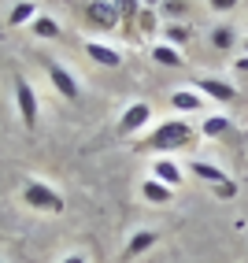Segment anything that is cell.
Masks as SVG:
<instances>
[{"label": "cell", "instance_id": "6da1fadb", "mask_svg": "<svg viewBox=\"0 0 248 263\" xmlns=\"http://www.w3.org/2000/svg\"><path fill=\"white\" fill-rule=\"evenodd\" d=\"M141 145L152 148L156 156H170L178 148H193V145H197V130H193V122H185V119H167V122H159Z\"/></svg>", "mask_w": 248, "mask_h": 263}, {"label": "cell", "instance_id": "7a4b0ae2", "mask_svg": "<svg viewBox=\"0 0 248 263\" xmlns=\"http://www.w3.org/2000/svg\"><path fill=\"white\" fill-rule=\"evenodd\" d=\"M23 200L33 208V212H45V215H60L63 212V197L52 185H45L41 178H26L23 182Z\"/></svg>", "mask_w": 248, "mask_h": 263}, {"label": "cell", "instance_id": "3957f363", "mask_svg": "<svg viewBox=\"0 0 248 263\" xmlns=\"http://www.w3.org/2000/svg\"><path fill=\"white\" fill-rule=\"evenodd\" d=\"M15 111H19V119H23L26 130H37L41 100H37V93H33V85L26 78H15Z\"/></svg>", "mask_w": 248, "mask_h": 263}, {"label": "cell", "instance_id": "277c9868", "mask_svg": "<svg viewBox=\"0 0 248 263\" xmlns=\"http://www.w3.org/2000/svg\"><path fill=\"white\" fill-rule=\"evenodd\" d=\"M45 74H48L52 89H56L63 100H78V97H82V82H78V74H74V71H67L63 63L45 60Z\"/></svg>", "mask_w": 248, "mask_h": 263}, {"label": "cell", "instance_id": "5b68a950", "mask_svg": "<svg viewBox=\"0 0 248 263\" xmlns=\"http://www.w3.org/2000/svg\"><path fill=\"white\" fill-rule=\"evenodd\" d=\"M148 122H152V104H148V100H133V104L122 108L115 134H119V137H130V134H137V130H145Z\"/></svg>", "mask_w": 248, "mask_h": 263}, {"label": "cell", "instance_id": "8992f818", "mask_svg": "<svg viewBox=\"0 0 248 263\" xmlns=\"http://www.w3.org/2000/svg\"><path fill=\"white\" fill-rule=\"evenodd\" d=\"M200 97H207V100H219V104H234L237 100V85L234 82H226V78H215V74H204V78H197V85H193Z\"/></svg>", "mask_w": 248, "mask_h": 263}, {"label": "cell", "instance_id": "52a82bcc", "mask_svg": "<svg viewBox=\"0 0 248 263\" xmlns=\"http://www.w3.org/2000/svg\"><path fill=\"white\" fill-rule=\"evenodd\" d=\"M85 19H89V26H97V30H115L122 19H119V8H115V0H93L89 8H85Z\"/></svg>", "mask_w": 248, "mask_h": 263}, {"label": "cell", "instance_id": "ba28073f", "mask_svg": "<svg viewBox=\"0 0 248 263\" xmlns=\"http://www.w3.org/2000/svg\"><path fill=\"white\" fill-rule=\"evenodd\" d=\"M148 171H152V178H156V182H163V185H170V189H178V185L185 182V167H178V163L170 160V156H156Z\"/></svg>", "mask_w": 248, "mask_h": 263}, {"label": "cell", "instance_id": "9c48e42d", "mask_svg": "<svg viewBox=\"0 0 248 263\" xmlns=\"http://www.w3.org/2000/svg\"><path fill=\"white\" fill-rule=\"evenodd\" d=\"M156 245H159V234H156V230H148V226H141V230H133V234H130L126 249H122V259H137V256H145L148 249H156Z\"/></svg>", "mask_w": 248, "mask_h": 263}, {"label": "cell", "instance_id": "30bf717a", "mask_svg": "<svg viewBox=\"0 0 248 263\" xmlns=\"http://www.w3.org/2000/svg\"><path fill=\"white\" fill-rule=\"evenodd\" d=\"M85 56H89L93 63H100V67H108V71L122 67V52L115 45H104V41H85Z\"/></svg>", "mask_w": 248, "mask_h": 263}, {"label": "cell", "instance_id": "8fae6325", "mask_svg": "<svg viewBox=\"0 0 248 263\" xmlns=\"http://www.w3.org/2000/svg\"><path fill=\"white\" fill-rule=\"evenodd\" d=\"M148 56H152V63H159V67H185V52L174 48V45H167V41H156V45L148 48Z\"/></svg>", "mask_w": 248, "mask_h": 263}, {"label": "cell", "instance_id": "7c38bea8", "mask_svg": "<svg viewBox=\"0 0 248 263\" xmlns=\"http://www.w3.org/2000/svg\"><path fill=\"white\" fill-rule=\"evenodd\" d=\"M170 108L174 111H207V97H200L197 89H178V93H170Z\"/></svg>", "mask_w": 248, "mask_h": 263}, {"label": "cell", "instance_id": "4fadbf2b", "mask_svg": "<svg viewBox=\"0 0 248 263\" xmlns=\"http://www.w3.org/2000/svg\"><path fill=\"white\" fill-rule=\"evenodd\" d=\"M141 200H148V204H156V208H163V204L174 200V189L163 185V182H156V178H145V182H141Z\"/></svg>", "mask_w": 248, "mask_h": 263}, {"label": "cell", "instance_id": "5bb4252c", "mask_svg": "<svg viewBox=\"0 0 248 263\" xmlns=\"http://www.w3.org/2000/svg\"><path fill=\"white\" fill-rule=\"evenodd\" d=\"M185 171H193V178H200V182H207V185H219V182H226V178H230V174H226L222 167L207 163V160H193Z\"/></svg>", "mask_w": 248, "mask_h": 263}, {"label": "cell", "instance_id": "9a60e30c", "mask_svg": "<svg viewBox=\"0 0 248 263\" xmlns=\"http://www.w3.org/2000/svg\"><path fill=\"white\" fill-rule=\"evenodd\" d=\"M230 130H234V126H230V119L226 115H215V111L204 115V122H200V134L207 137V141H219V137H226Z\"/></svg>", "mask_w": 248, "mask_h": 263}, {"label": "cell", "instance_id": "2e32d148", "mask_svg": "<svg viewBox=\"0 0 248 263\" xmlns=\"http://www.w3.org/2000/svg\"><path fill=\"white\" fill-rule=\"evenodd\" d=\"M30 30H33V37H41V41H56L60 37V23L52 19V15H41V11H37V19L30 23Z\"/></svg>", "mask_w": 248, "mask_h": 263}, {"label": "cell", "instance_id": "e0dca14e", "mask_svg": "<svg viewBox=\"0 0 248 263\" xmlns=\"http://www.w3.org/2000/svg\"><path fill=\"white\" fill-rule=\"evenodd\" d=\"M211 45H215L219 52H234L237 48V30L234 26H215V30H211Z\"/></svg>", "mask_w": 248, "mask_h": 263}, {"label": "cell", "instance_id": "ac0fdd59", "mask_svg": "<svg viewBox=\"0 0 248 263\" xmlns=\"http://www.w3.org/2000/svg\"><path fill=\"white\" fill-rule=\"evenodd\" d=\"M163 41L174 45V48H185V41H189V26H182V23H163Z\"/></svg>", "mask_w": 248, "mask_h": 263}, {"label": "cell", "instance_id": "d6986e66", "mask_svg": "<svg viewBox=\"0 0 248 263\" xmlns=\"http://www.w3.org/2000/svg\"><path fill=\"white\" fill-rule=\"evenodd\" d=\"M33 19H37V8H33V4H15L11 15H8V23H11V26H30Z\"/></svg>", "mask_w": 248, "mask_h": 263}, {"label": "cell", "instance_id": "ffe728a7", "mask_svg": "<svg viewBox=\"0 0 248 263\" xmlns=\"http://www.w3.org/2000/svg\"><path fill=\"white\" fill-rule=\"evenodd\" d=\"M156 30H159V11H152V8H141V15H137V33L152 37Z\"/></svg>", "mask_w": 248, "mask_h": 263}, {"label": "cell", "instance_id": "44dd1931", "mask_svg": "<svg viewBox=\"0 0 248 263\" xmlns=\"http://www.w3.org/2000/svg\"><path fill=\"white\" fill-rule=\"evenodd\" d=\"M115 8H119V19H122V23H137L141 0H115Z\"/></svg>", "mask_w": 248, "mask_h": 263}, {"label": "cell", "instance_id": "7402d4cb", "mask_svg": "<svg viewBox=\"0 0 248 263\" xmlns=\"http://www.w3.org/2000/svg\"><path fill=\"white\" fill-rule=\"evenodd\" d=\"M211 193H215V197H222V200H234V197H237V182L226 178V182H219V185H211Z\"/></svg>", "mask_w": 248, "mask_h": 263}, {"label": "cell", "instance_id": "603a6c76", "mask_svg": "<svg viewBox=\"0 0 248 263\" xmlns=\"http://www.w3.org/2000/svg\"><path fill=\"white\" fill-rule=\"evenodd\" d=\"M241 0H207V8L215 11V15H230V11H237Z\"/></svg>", "mask_w": 248, "mask_h": 263}, {"label": "cell", "instance_id": "cb8c5ba5", "mask_svg": "<svg viewBox=\"0 0 248 263\" xmlns=\"http://www.w3.org/2000/svg\"><path fill=\"white\" fill-rule=\"evenodd\" d=\"M60 263H89V256H85V252H67Z\"/></svg>", "mask_w": 248, "mask_h": 263}, {"label": "cell", "instance_id": "d4e9b609", "mask_svg": "<svg viewBox=\"0 0 248 263\" xmlns=\"http://www.w3.org/2000/svg\"><path fill=\"white\" fill-rule=\"evenodd\" d=\"M234 71H237V74H248V56H237V60H234Z\"/></svg>", "mask_w": 248, "mask_h": 263}, {"label": "cell", "instance_id": "484cf974", "mask_svg": "<svg viewBox=\"0 0 248 263\" xmlns=\"http://www.w3.org/2000/svg\"><path fill=\"white\" fill-rule=\"evenodd\" d=\"M141 8H152V11H159V8H163V0H141Z\"/></svg>", "mask_w": 248, "mask_h": 263}, {"label": "cell", "instance_id": "4316f807", "mask_svg": "<svg viewBox=\"0 0 248 263\" xmlns=\"http://www.w3.org/2000/svg\"><path fill=\"white\" fill-rule=\"evenodd\" d=\"M244 52H248V37H244Z\"/></svg>", "mask_w": 248, "mask_h": 263}]
</instances>
